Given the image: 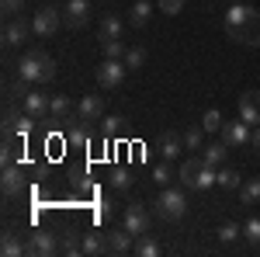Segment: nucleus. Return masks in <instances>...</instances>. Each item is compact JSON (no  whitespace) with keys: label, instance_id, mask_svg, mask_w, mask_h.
Instances as JSON below:
<instances>
[{"label":"nucleus","instance_id":"ddd939ff","mask_svg":"<svg viewBox=\"0 0 260 257\" xmlns=\"http://www.w3.org/2000/svg\"><path fill=\"white\" fill-rule=\"evenodd\" d=\"M240 119L246 122V125H260V91H243Z\"/></svg>","mask_w":260,"mask_h":257},{"label":"nucleus","instance_id":"0eeeda50","mask_svg":"<svg viewBox=\"0 0 260 257\" xmlns=\"http://www.w3.org/2000/svg\"><path fill=\"white\" fill-rule=\"evenodd\" d=\"M35 122H39V119H31L24 108H21V111L7 108V111H4V132H14V136L24 139L28 132H31V129H35Z\"/></svg>","mask_w":260,"mask_h":257},{"label":"nucleus","instance_id":"aec40b11","mask_svg":"<svg viewBox=\"0 0 260 257\" xmlns=\"http://www.w3.org/2000/svg\"><path fill=\"white\" fill-rule=\"evenodd\" d=\"M180 150H184V136H177V132H163V139H160V153H163V160L180 157Z\"/></svg>","mask_w":260,"mask_h":257},{"label":"nucleus","instance_id":"a878e982","mask_svg":"<svg viewBox=\"0 0 260 257\" xmlns=\"http://www.w3.org/2000/svg\"><path fill=\"white\" fill-rule=\"evenodd\" d=\"M240 198H243V205H257L260 202V178L243 181L240 184Z\"/></svg>","mask_w":260,"mask_h":257},{"label":"nucleus","instance_id":"bb28decb","mask_svg":"<svg viewBox=\"0 0 260 257\" xmlns=\"http://www.w3.org/2000/svg\"><path fill=\"white\" fill-rule=\"evenodd\" d=\"M222 125H225V119H222L219 108H208V111L201 115V129H205V132H222Z\"/></svg>","mask_w":260,"mask_h":257},{"label":"nucleus","instance_id":"4c0bfd02","mask_svg":"<svg viewBox=\"0 0 260 257\" xmlns=\"http://www.w3.org/2000/svg\"><path fill=\"white\" fill-rule=\"evenodd\" d=\"M156 4L163 14H180V7H184V0H156Z\"/></svg>","mask_w":260,"mask_h":257},{"label":"nucleus","instance_id":"20e7f679","mask_svg":"<svg viewBox=\"0 0 260 257\" xmlns=\"http://www.w3.org/2000/svg\"><path fill=\"white\" fill-rule=\"evenodd\" d=\"M225 35H229L233 42H243V45L257 49V45H260V14H257V11H250V14L243 18V24H236V28H229Z\"/></svg>","mask_w":260,"mask_h":257},{"label":"nucleus","instance_id":"f03ea898","mask_svg":"<svg viewBox=\"0 0 260 257\" xmlns=\"http://www.w3.org/2000/svg\"><path fill=\"white\" fill-rule=\"evenodd\" d=\"M18 77L31 80V83H49L56 77V60L49 52H42V49H28L18 63Z\"/></svg>","mask_w":260,"mask_h":257},{"label":"nucleus","instance_id":"1a4fd4ad","mask_svg":"<svg viewBox=\"0 0 260 257\" xmlns=\"http://www.w3.org/2000/svg\"><path fill=\"white\" fill-rule=\"evenodd\" d=\"M250 132H253V125H246L243 119L225 122V125H222V142H229V150H236V146H250Z\"/></svg>","mask_w":260,"mask_h":257},{"label":"nucleus","instance_id":"423d86ee","mask_svg":"<svg viewBox=\"0 0 260 257\" xmlns=\"http://www.w3.org/2000/svg\"><path fill=\"white\" fill-rule=\"evenodd\" d=\"M125 73H128L125 60H104V63L98 66V83L104 87V91H111V87H121Z\"/></svg>","mask_w":260,"mask_h":257},{"label":"nucleus","instance_id":"473e14b6","mask_svg":"<svg viewBox=\"0 0 260 257\" xmlns=\"http://www.w3.org/2000/svg\"><path fill=\"white\" fill-rule=\"evenodd\" d=\"M201 136H205V129L201 125H191L184 132V150H201Z\"/></svg>","mask_w":260,"mask_h":257},{"label":"nucleus","instance_id":"b1692460","mask_svg":"<svg viewBox=\"0 0 260 257\" xmlns=\"http://www.w3.org/2000/svg\"><path fill=\"white\" fill-rule=\"evenodd\" d=\"M121 32H125L121 18H115V14H104L101 18V39H121Z\"/></svg>","mask_w":260,"mask_h":257},{"label":"nucleus","instance_id":"c756f323","mask_svg":"<svg viewBox=\"0 0 260 257\" xmlns=\"http://www.w3.org/2000/svg\"><path fill=\"white\" fill-rule=\"evenodd\" d=\"M121 125H125L121 115H108V119H101V132H104V139H115L121 132Z\"/></svg>","mask_w":260,"mask_h":257},{"label":"nucleus","instance_id":"2eb2a0df","mask_svg":"<svg viewBox=\"0 0 260 257\" xmlns=\"http://www.w3.org/2000/svg\"><path fill=\"white\" fill-rule=\"evenodd\" d=\"M49 119H52V122H77V108H73V101L66 98V94H56L52 104H49Z\"/></svg>","mask_w":260,"mask_h":257},{"label":"nucleus","instance_id":"4be33fe9","mask_svg":"<svg viewBox=\"0 0 260 257\" xmlns=\"http://www.w3.org/2000/svg\"><path fill=\"white\" fill-rule=\"evenodd\" d=\"M205 163L208 167H222L225 163V157H229V142H212V146H205Z\"/></svg>","mask_w":260,"mask_h":257},{"label":"nucleus","instance_id":"7ed1b4c3","mask_svg":"<svg viewBox=\"0 0 260 257\" xmlns=\"http://www.w3.org/2000/svg\"><path fill=\"white\" fill-rule=\"evenodd\" d=\"M184 212H187V195H184V188H167V191H160V198H156V216H160L163 222H180Z\"/></svg>","mask_w":260,"mask_h":257},{"label":"nucleus","instance_id":"e433bc0d","mask_svg":"<svg viewBox=\"0 0 260 257\" xmlns=\"http://www.w3.org/2000/svg\"><path fill=\"white\" fill-rule=\"evenodd\" d=\"M0 7H4V14H11V18H14V14L24 11V0H0Z\"/></svg>","mask_w":260,"mask_h":257},{"label":"nucleus","instance_id":"412c9836","mask_svg":"<svg viewBox=\"0 0 260 257\" xmlns=\"http://www.w3.org/2000/svg\"><path fill=\"white\" fill-rule=\"evenodd\" d=\"M0 254L4 257H21V254H28V243H21L18 233H4V240H0Z\"/></svg>","mask_w":260,"mask_h":257},{"label":"nucleus","instance_id":"6e6552de","mask_svg":"<svg viewBox=\"0 0 260 257\" xmlns=\"http://www.w3.org/2000/svg\"><path fill=\"white\" fill-rule=\"evenodd\" d=\"M90 0H66V7H62V24H70V28H83L87 21H90Z\"/></svg>","mask_w":260,"mask_h":257},{"label":"nucleus","instance_id":"c9c22d12","mask_svg":"<svg viewBox=\"0 0 260 257\" xmlns=\"http://www.w3.org/2000/svg\"><path fill=\"white\" fill-rule=\"evenodd\" d=\"M153 178H156V184H170V181H174V170H170V163H160V167L153 170Z\"/></svg>","mask_w":260,"mask_h":257},{"label":"nucleus","instance_id":"393cba45","mask_svg":"<svg viewBox=\"0 0 260 257\" xmlns=\"http://www.w3.org/2000/svg\"><path fill=\"white\" fill-rule=\"evenodd\" d=\"M240 170H236V167H222L219 170V188L222 191H240Z\"/></svg>","mask_w":260,"mask_h":257},{"label":"nucleus","instance_id":"39448f33","mask_svg":"<svg viewBox=\"0 0 260 257\" xmlns=\"http://www.w3.org/2000/svg\"><path fill=\"white\" fill-rule=\"evenodd\" d=\"M59 24H62V11H59V7H52V4L39 7V11H35V18H31V28H35V35H39V39H49Z\"/></svg>","mask_w":260,"mask_h":257},{"label":"nucleus","instance_id":"9b49d317","mask_svg":"<svg viewBox=\"0 0 260 257\" xmlns=\"http://www.w3.org/2000/svg\"><path fill=\"white\" fill-rule=\"evenodd\" d=\"M101 119H104V101H101V94L80 98V104H77V122L90 125V122H101Z\"/></svg>","mask_w":260,"mask_h":257},{"label":"nucleus","instance_id":"ea45409f","mask_svg":"<svg viewBox=\"0 0 260 257\" xmlns=\"http://www.w3.org/2000/svg\"><path fill=\"white\" fill-rule=\"evenodd\" d=\"M250 146L260 150V125H253V132H250Z\"/></svg>","mask_w":260,"mask_h":257},{"label":"nucleus","instance_id":"2f4dec72","mask_svg":"<svg viewBox=\"0 0 260 257\" xmlns=\"http://www.w3.org/2000/svg\"><path fill=\"white\" fill-rule=\"evenodd\" d=\"M142 63H146V49H139V45L125 49V66H128V70H139Z\"/></svg>","mask_w":260,"mask_h":257},{"label":"nucleus","instance_id":"7c9ffc66","mask_svg":"<svg viewBox=\"0 0 260 257\" xmlns=\"http://www.w3.org/2000/svg\"><path fill=\"white\" fill-rule=\"evenodd\" d=\"M111 188H115V191H128V188H132V174H128L125 167H115V170H111Z\"/></svg>","mask_w":260,"mask_h":257},{"label":"nucleus","instance_id":"6ab92c4d","mask_svg":"<svg viewBox=\"0 0 260 257\" xmlns=\"http://www.w3.org/2000/svg\"><path fill=\"white\" fill-rule=\"evenodd\" d=\"M149 18H153V4H149V0H136V4L128 7V24H132V28H146Z\"/></svg>","mask_w":260,"mask_h":257},{"label":"nucleus","instance_id":"72a5a7b5","mask_svg":"<svg viewBox=\"0 0 260 257\" xmlns=\"http://www.w3.org/2000/svg\"><path fill=\"white\" fill-rule=\"evenodd\" d=\"M215 233H219V240H222V243H233V240L240 237L243 230H240V226H236V222H222V226H219V230H215Z\"/></svg>","mask_w":260,"mask_h":257},{"label":"nucleus","instance_id":"c85d7f7f","mask_svg":"<svg viewBox=\"0 0 260 257\" xmlns=\"http://www.w3.org/2000/svg\"><path fill=\"white\" fill-rule=\"evenodd\" d=\"M104 60H125V42L121 39H101Z\"/></svg>","mask_w":260,"mask_h":257},{"label":"nucleus","instance_id":"4468645a","mask_svg":"<svg viewBox=\"0 0 260 257\" xmlns=\"http://www.w3.org/2000/svg\"><path fill=\"white\" fill-rule=\"evenodd\" d=\"M104 240H108V250H111V254H128V250H136V243H132L136 233H128L125 226H121V230H108Z\"/></svg>","mask_w":260,"mask_h":257},{"label":"nucleus","instance_id":"f3484780","mask_svg":"<svg viewBox=\"0 0 260 257\" xmlns=\"http://www.w3.org/2000/svg\"><path fill=\"white\" fill-rule=\"evenodd\" d=\"M59 250V243H56V237L52 233H45V230H39V233H31V240H28V254H56Z\"/></svg>","mask_w":260,"mask_h":257},{"label":"nucleus","instance_id":"f704fd0d","mask_svg":"<svg viewBox=\"0 0 260 257\" xmlns=\"http://www.w3.org/2000/svg\"><path fill=\"white\" fill-rule=\"evenodd\" d=\"M243 237L250 240V243H260V216L246 219V226H243Z\"/></svg>","mask_w":260,"mask_h":257},{"label":"nucleus","instance_id":"9d476101","mask_svg":"<svg viewBox=\"0 0 260 257\" xmlns=\"http://www.w3.org/2000/svg\"><path fill=\"white\" fill-rule=\"evenodd\" d=\"M28 35H35L31 21L14 14V18L7 21V28H4V45H21V42H28Z\"/></svg>","mask_w":260,"mask_h":257},{"label":"nucleus","instance_id":"f8f14e48","mask_svg":"<svg viewBox=\"0 0 260 257\" xmlns=\"http://www.w3.org/2000/svg\"><path fill=\"white\" fill-rule=\"evenodd\" d=\"M125 230H128V233H136V237L149 233V212H146V205L132 202V205L125 209Z\"/></svg>","mask_w":260,"mask_h":257},{"label":"nucleus","instance_id":"58836bf2","mask_svg":"<svg viewBox=\"0 0 260 257\" xmlns=\"http://www.w3.org/2000/svg\"><path fill=\"white\" fill-rule=\"evenodd\" d=\"M70 142H73V146H87V129H83V125L70 129Z\"/></svg>","mask_w":260,"mask_h":257},{"label":"nucleus","instance_id":"5701e85b","mask_svg":"<svg viewBox=\"0 0 260 257\" xmlns=\"http://www.w3.org/2000/svg\"><path fill=\"white\" fill-rule=\"evenodd\" d=\"M83 254L87 257H98V254H104V250H108V240L101 237V233H83Z\"/></svg>","mask_w":260,"mask_h":257},{"label":"nucleus","instance_id":"a211bd4d","mask_svg":"<svg viewBox=\"0 0 260 257\" xmlns=\"http://www.w3.org/2000/svg\"><path fill=\"white\" fill-rule=\"evenodd\" d=\"M21 184H24V178H21V167H18V163H11V167H4V181H0V188H4V195H7V198L21 195Z\"/></svg>","mask_w":260,"mask_h":257},{"label":"nucleus","instance_id":"f257e3e1","mask_svg":"<svg viewBox=\"0 0 260 257\" xmlns=\"http://www.w3.org/2000/svg\"><path fill=\"white\" fill-rule=\"evenodd\" d=\"M177 181L187 191H208L212 184H219V174H215V167L205 163V157H187L177 170Z\"/></svg>","mask_w":260,"mask_h":257},{"label":"nucleus","instance_id":"cd10ccee","mask_svg":"<svg viewBox=\"0 0 260 257\" xmlns=\"http://www.w3.org/2000/svg\"><path fill=\"white\" fill-rule=\"evenodd\" d=\"M136 254L139 257H156L160 254V243L149 237V233H142V237H136Z\"/></svg>","mask_w":260,"mask_h":257},{"label":"nucleus","instance_id":"dca6fc26","mask_svg":"<svg viewBox=\"0 0 260 257\" xmlns=\"http://www.w3.org/2000/svg\"><path fill=\"white\" fill-rule=\"evenodd\" d=\"M49 104H52V101H49V94H42V91H31L28 98L21 101V108H24L31 119H45V115H49Z\"/></svg>","mask_w":260,"mask_h":257}]
</instances>
